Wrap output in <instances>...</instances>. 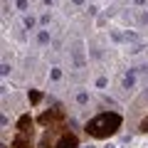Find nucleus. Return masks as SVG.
<instances>
[{
  "label": "nucleus",
  "instance_id": "obj_1",
  "mask_svg": "<svg viewBox=\"0 0 148 148\" xmlns=\"http://www.w3.org/2000/svg\"><path fill=\"white\" fill-rule=\"evenodd\" d=\"M121 123H123L121 114H116V111H101V114H96L94 119L86 121L84 131H86V136L96 138V141H104V138L116 136L119 128H121Z\"/></svg>",
  "mask_w": 148,
  "mask_h": 148
},
{
  "label": "nucleus",
  "instance_id": "obj_2",
  "mask_svg": "<svg viewBox=\"0 0 148 148\" xmlns=\"http://www.w3.org/2000/svg\"><path fill=\"white\" fill-rule=\"evenodd\" d=\"M40 148H79V138H77L74 131L67 128V123H62V126L47 128L42 133Z\"/></svg>",
  "mask_w": 148,
  "mask_h": 148
},
{
  "label": "nucleus",
  "instance_id": "obj_3",
  "mask_svg": "<svg viewBox=\"0 0 148 148\" xmlns=\"http://www.w3.org/2000/svg\"><path fill=\"white\" fill-rule=\"evenodd\" d=\"M35 119L30 114H22L17 119L15 136H12V148H35Z\"/></svg>",
  "mask_w": 148,
  "mask_h": 148
},
{
  "label": "nucleus",
  "instance_id": "obj_4",
  "mask_svg": "<svg viewBox=\"0 0 148 148\" xmlns=\"http://www.w3.org/2000/svg\"><path fill=\"white\" fill-rule=\"evenodd\" d=\"M35 121L40 123V126H45V128L62 126V123H67V111H64L62 104H57V106H52L49 111H42V114H40Z\"/></svg>",
  "mask_w": 148,
  "mask_h": 148
},
{
  "label": "nucleus",
  "instance_id": "obj_5",
  "mask_svg": "<svg viewBox=\"0 0 148 148\" xmlns=\"http://www.w3.org/2000/svg\"><path fill=\"white\" fill-rule=\"evenodd\" d=\"M138 131H141V133H148V114L141 119V123H138Z\"/></svg>",
  "mask_w": 148,
  "mask_h": 148
},
{
  "label": "nucleus",
  "instance_id": "obj_6",
  "mask_svg": "<svg viewBox=\"0 0 148 148\" xmlns=\"http://www.w3.org/2000/svg\"><path fill=\"white\" fill-rule=\"evenodd\" d=\"M40 99H42L40 91H30V101H32V104H40Z\"/></svg>",
  "mask_w": 148,
  "mask_h": 148
}]
</instances>
